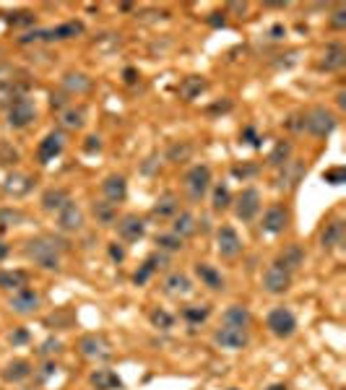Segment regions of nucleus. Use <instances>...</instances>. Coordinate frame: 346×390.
Instances as JSON below:
<instances>
[{
    "label": "nucleus",
    "instance_id": "nucleus-1",
    "mask_svg": "<svg viewBox=\"0 0 346 390\" xmlns=\"http://www.w3.org/2000/svg\"><path fill=\"white\" fill-rule=\"evenodd\" d=\"M65 250V242H58L55 237L42 234V237H31L24 244V253L34 265H40L45 271H60V253Z\"/></svg>",
    "mask_w": 346,
    "mask_h": 390
},
{
    "label": "nucleus",
    "instance_id": "nucleus-2",
    "mask_svg": "<svg viewBox=\"0 0 346 390\" xmlns=\"http://www.w3.org/2000/svg\"><path fill=\"white\" fill-rule=\"evenodd\" d=\"M338 125V117L326 107H313L302 112V133H310L313 138H328Z\"/></svg>",
    "mask_w": 346,
    "mask_h": 390
},
{
    "label": "nucleus",
    "instance_id": "nucleus-3",
    "mask_svg": "<svg viewBox=\"0 0 346 390\" xmlns=\"http://www.w3.org/2000/svg\"><path fill=\"white\" fill-rule=\"evenodd\" d=\"M266 328L271 336H276L281 341H287L297 333V318L289 307H274L266 315Z\"/></svg>",
    "mask_w": 346,
    "mask_h": 390
},
{
    "label": "nucleus",
    "instance_id": "nucleus-4",
    "mask_svg": "<svg viewBox=\"0 0 346 390\" xmlns=\"http://www.w3.org/2000/svg\"><path fill=\"white\" fill-rule=\"evenodd\" d=\"M6 115H8V125L13 130H24V127H29L37 120V107L29 99V94H24V97H16L13 102H8Z\"/></svg>",
    "mask_w": 346,
    "mask_h": 390
},
{
    "label": "nucleus",
    "instance_id": "nucleus-5",
    "mask_svg": "<svg viewBox=\"0 0 346 390\" xmlns=\"http://www.w3.org/2000/svg\"><path fill=\"white\" fill-rule=\"evenodd\" d=\"M214 343L219 349L227 351H242L250 343V328H239V325H219L214 331Z\"/></svg>",
    "mask_w": 346,
    "mask_h": 390
},
{
    "label": "nucleus",
    "instance_id": "nucleus-6",
    "mask_svg": "<svg viewBox=\"0 0 346 390\" xmlns=\"http://www.w3.org/2000/svg\"><path fill=\"white\" fill-rule=\"evenodd\" d=\"M245 250L242 244V237L237 234V229L229 224H221L217 229V253L221 260H237L239 255Z\"/></svg>",
    "mask_w": 346,
    "mask_h": 390
},
{
    "label": "nucleus",
    "instance_id": "nucleus-7",
    "mask_svg": "<svg viewBox=\"0 0 346 390\" xmlns=\"http://www.w3.org/2000/svg\"><path fill=\"white\" fill-rule=\"evenodd\" d=\"M292 281H294V273L287 271L284 265H278L276 260L268 265L266 273H263V292L274 294V297H281L292 289Z\"/></svg>",
    "mask_w": 346,
    "mask_h": 390
},
{
    "label": "nucleus",
    "instance_id": "nucleus-8",
    "mask_svg": "<svg viewBox=\"0 0 346 390\" xmlns=\"http://www.w3.org/2000/svg\"><path fill=\"white\" fill-rule=\"evenodd\" d=\"M208 187H211V166L208 164H193L185 172V190H188L190 201L198 203V201H203V195L208 193Z\"/></svg>",
    "mask_w": 346,
    "mask_h": 390
},
{
    "label": "nucleus",
    "instance_id": "nucleus-9",
    "mask_svg": "<svg viewBox=\"0 0 346 390\" xmlns=\"http://www.w3.org/2000/svg\"><path fill=\"white\" fill-rule=\"evenodd\" d=\"M289 208L281 203H274L268 205L266 211H263V219H260V232L268 234V237H278V234H284L289 229Z\"/></svg>",
    "mask_w": 346,
    "mask_h": 390
},
{
    "label": "nucleus",
    "instance_id": "nucleus-10",
    "mask_svg": "<svg viewBox=\"0 0 346 390\" xmlns=\"http://www.w3.org/2000/svg\"><path fill=\"white\" fill-rule=\"evenodd\" d=\"M260 193H258L255 187H245L242 193L232 201V208H235V216H237L239 221H253L258 214H260Z\"/></svg>",
    "mask_w": 346,
    "mask_h": 390
},
{
    "label": "nucleus",
    "instance_id": "nucleus-11",
    "mask_svg": "<svg viewBox=\"0 0 346 390\" xmlns=\"http://www.w3.org/2000/svg\"><path fill=\"white\" fill-rule=\"evenodd\" d=\"M40 304H42L40 292H34V289H29V286H24V289H19V292H13L8 299L10 312H16V315H21V318L34 315V312L40 310Z\"/></svg>",
    "mask_w": 346,
    "mask_h": 390
},
{
    "label": "nucleus",
    "instance_id": "nucleus-12",
    "mask_svg": "<svg viewBox=\"0 0 346 390\" xmlns=\"http://www.w3.org/2000/svg\"><path fill=\"white\" fill-rule=\"evenodd\" d=\"M115 229H118V237L123 242H139L146 237V219L139 214H125L118 219Z\"/></svg>",
    "mask_w": 346,
    "mask_h": 390
},
{
    "label": "nucleus",
    "instance_id": "nucleus-13",
    "mask_svg": "<svg viewBox=\"0 0 346 390\" xmlns=\"http://www.w3.org/2000/svg\"><path fill=\"white\" fill-rule=\"evenodd\" d=\"M79 354L84 359L97 361V359H107L112 351H109V343L104 336H99V333H84L79 338Z\"/></svg>",
    "mask_w": 346,
    "mask_h": 390
},
{
    "label": "nucleus",
    "instance_id": "nucleus-14",
    "mask_svg": "<svg viewBox=\"0 0 346 390\" xmlns=\"http://www.w3.org/2000/svg\"><path fill=\"white\" fill-rule=\"evenodd\" d=\"M84 224H86V216H84V211H81V205L76 203V201H68V203L58 211V229L60 232L76 234V232L84 229Z\"/></svg>",
    "mask_w": 346,
    "mask_h": 390
},
{
    "label": "nucleus",
    "instance_id": "nucleus-15",
    "mask_svg": "<svg viewBox=\"0 0 346 390\" xmlns=\"http://www.w3.org/2000/svg\"><path fill=\"white\" fill-rule=\"evenodd\" d=\"M307 172V164L305 162H299V159H292V162H287V164L278 169V177H276V187L278 190H284V193H289V190H294L299 182H302V177H305Z\"/></svg>",
    "mask_w": 346,
    "mask_h": 390
},
{
    "label": "nucleus",
    "instance_id": "nucleus-16",
    "mask_svg": "<svg viewBox=\"0 0 346 390\" xmlns=\"http://www.w3.org/2000/svg\"><path fill=\"white\" fill-rule=\"evenodd\" d=\"M63 148H65V136L60 130H49L47 136L40 141V146H37V162L49 164L52 159H58L63 154Z\"/></svg>",
    "mask_w": 346,
    "mask_h": 390
},
{
    "label": "nucleus",
    "instance_id": "nucleus-17",
    "mask_svg": "<svg viewBox=\"0 0 346 390\" xmlns=\"http://www.w3.org/2000/svg\"><path fill=\"white\" fill-rule=\"evenodd\" d=\"M346 65V47L341 42H328L323 52H320V60H317V68L328 70V73H336Z\"/></svg>",
    "mask_w": 346,
    "mask_h": 390
},
{
    "label": "nucleus",
    "instance_id": "nucleus-18",
    "mask_svg": "<svg viewBox=\"0 0 346 390\" xmlns=\"http://www.w3.org/2000/svg\"><path fill=\"white\" fill-rule=\"evenodd\" d=\"M193 271H196L200 286H206V289H211V292H224V289H227V279H224V273L219 271L217 265L196 263L193 265Z\"/></svg>",
    "mask_w": 346,
    "mask_h": 390
},
{
    "label": "nucleus",
    "instance_id": "nucleus-19",
    "mask_svg": "<svg viewBox=\"0 0 346 390\" xmlns=\"http://www.w3.org/2000/svg\"><path fill=\"white\" fill-rule=\"evenodd\" d=\"M102 195H104V201L120 205L128 198V180L123 175H107L102 180Z\"/></svg>",
    "mask_w": 346,
    "mask_h": 390
},
{
    "label": "nucleus",
    "instance_id": "nucleus-20",
    "mask_svg": "<svg viewBox=\"0 0 346 390\" xmlns=\"http://www.w3.org/2000/svg\"><path fill=\"white\" fill-rule=\"evenodd\" d=\"M344 221L341 219H331L326 226H323V232H320V247L326 250V253H331V250H336V247H341L344 244Z\"/></svg>",
    "mask_w": 346,
    "mask_h": 390
},
{
    "label": "nucleus",
    "instance_id": "nucleus-21",
    "mask_svg": "<svg viewBox=\"0 0 346 390\" xmlns=\"http://www.w3.org/2000/svg\"><path fill=\"white\" fill-rule=\"evenodd\" d=\"M31 375H34V364H31L29 359H10L8 364L3 367V380L13 382V385L29 380Z\"/></svg>",
    "mask_w": 346,
    "mask_h": 390
},
{
    "label": "nucleus",
    "instance_id": "nucleus-22",
    "mask_svg": "<svg viewBox=\"0 0 346 390\" xmlns=\"http://www.w3.org/2000/svg\"><path fill=\"white\" fill-rule=\"evenodd\" d=\"M89 385L94 390H123V380L115 370L109 367H99L89 375Z\"/></svg>",
    "mask_w": 346,
    "mask_h": 390
},
{
    "label": "nucleus",
    "instance_id": "nucleus-23",
    "mask_svg": "<svg viewBox=\"0 0 346 390\" xmlns=\"http://www.w3.org/2000/svg\"><path fill=\"white\" fill-rule=\"evenodd\" d=\"M68 201H70V193L65 190V187H47L40 198V205L47 211V214H58L60 208L68 203Z\"/></svg>",
    "mask_w": 346,
    "mask_h": 390
},
{
    "label": "nucleus",
    "instance_id": "nucleus-24",
    "mask_svg": "<svg viewBox=\"0 0 346 390\" xmlns=\"http://www.w3.org/2000/svg\"><path fill=\"white\" fill-rule=\"evenodd\" d=\"M276 263L284 265V268H287V271H292V273L299 271V268L305 265V250H302V244H297V242L287 244V247L278 253Z\"/></svg>",
    "mask_w": 346,
    "mask_h": 390
},
{
    "label": "nucleus",
    "instance_id": "nucleus-25",
    "mask_svg": "<svg viewBox=\"0 0 346 390\" xmlns=\"http://www.w3.org/2000/svg\"><path fill=\"white\" fill-rule=\"evenodd\" d=\"M178 214H180V198L175 193L159 195L154 208H151V216H157V219H175Z\"/></svg>",
    "mask_w": 346,
    "mask_h": 390
},
{
    "label": "nucleus",
    "instance_id": "nucleus-26",
    "mask_svg": "<svg viewBox=\"0 0 346 390\" xmlns=\"http://www.w3.org/2000/svg\"><path fill=\"white\" fill-rule=\"evenodd\" d=\"M60 125L65 130H81L86 125V107L84 104H68L60 112Z\"/></svg>",
    "mask_w": 346,
    "mask_h": 390
},
{
    "label": "nucleus",
    "instance_id": "nucleus-27",
    "mask_svg": "<svg viewBox=\"0 0 346 390\" xmlns=\"http://www.w3.org/2000/svg\"><path fill=\"white\" fill-rule=\"evenodd\" d=\"M206 78L203 76H188V78H182L180 81V86H178V94L182 102H193V99H198L203 91H206Z\"/></svg>",
    "mask_w": 346,
    "mask_h": 390
},
{
    "label": "nucleus",
    "instance_id": "nucleus-28",
    "mask_svg": "<svg viewBox=\"0 0 346 390\" xmlns=\"http://www.w3.org/2000/svg\"><path fill=\"white\" fill-rule=\"evenodd\" d=\"M91 214H94V219H97L99 226H115L118 224V205L109 203V201H94V205H91Z\"/></svg>",
    "mask_w": 346,
    "mask_h": 390
},
{
    "label": "nucleus",
    "instance_id": "nucleus-29",
    "mask_svg": "<svg viewBox=\"0 0 346 390\" xmlns=\"http://www.w3.org/2000/svg\"><path fill=\"white\" fill-rule=\"evenodd\" d=\"M29 281V276L26 271H21V268H6V271H0V289L3 292H19L24 289Z\"/></svg>",
    "mask_w": 346,
    "mask_h": 390
},
{
    "label": "nucleus",
    "instance_id": "nucleus-30",
    "mask_svg": "<svg viewBox=\"0 0 346 390\" xmlns=\"http://www.w3.org/2000/svg\"><path fill=\"white\" fill-rule=\"evenodd\" d=\"M172 232L178 234L180 240H188L198 232V219L190 211H180L175 219H172Z\"/></svg>",
    "mask_w": 346,
    "mask_h": 390
},
{
    "label": "nucleus",
    "instance_id": "nucleus-31",
    "mask_svg": "<svg viewBox=\"0 0 346 390\" xmlns=\"http://www.w3.org/2000/svg\"><path fill=\"white\" fill-rule=\"evenodd\" d=\"M164 292H167V294H178V297L182 294V297H185V294L193 292V281H190L188 273L172 271L167 279H164Z\"/></svg>",
    "mask_w": 346,
    "mask_h": 390
},
{
    "label": "nucleus",
    "instance_id": "nucleus-32",
    "mask_svg": "<svg viewBox=\"0 0 346 390\" xmlns=\"http://www.w3.org/2000/svg\"><path fill=\"white\" fill-rule=\"evenodd\" d=\"M49 31V42H63V39H76L81 37L86 26H84V21H65V24H60V26H52Z\"/></svg>",
    "mask_w": 346,
    "mask_h": 390
},
{
    "label": "nucleus",
    "instance_id": "nucleus-33",
    "mask_svg": "<svg viewBox=\"0 0 346 390\" xmlns=\"http://www.w3.org/2000/svg\"><path fill=\"white\" fill-rule=\"evenodd\" d=\"M221 322L224 325H239V328H250V322H253V315L247 310L245 304H229L224 315H221Z\"/></svg>",
    "mask_w": 346,
    "mask_h": 390
},
{
    "label": "nucleus",
    "instance_id": "nucleus-34",
    "mask_svg": "<svg viewBox=\"0 0 346 390\" xmlns=\"http://www.w3.org/2000/svg\"><path fill=\"white\" fill-rule=\"evenodd\" d=\"M91 88V78L86 73H79V70H70L63 76V91L65 94H86Z\"/></svg>",
    "mask_w": 346,
    "mask_h": 390
},
{
    "label": "nucleus",
    "instance_id": "nucleus-35",
    "mask_svg": "<svg viewBox=\"0 0 346 390\" xmlns=\"http://www.w3.org/2000/svg\"><path fill=\"white\" fill-rule=\"evenodd\" d=\"M31 190V177L29 175H8L6 182H3V193L13 195V198H21Z\"/></svg>",
    "mask_w": 346,
    "mask_h": 390
},
{
    "label": "nucleus",
    "instance_id": "nucleus-36",
    "mask_svg": "<svg viewBox=\"0 0 346 390\" xmlns=\"http://www.w3.org/2000/svg\"><path fill=\"white\" fill-rule=\"evenodd\" d=\"M180 318L188 325H203L211 318V304H188L180 310Z\"/></svg>",
    "mask_w": 346,
    "mask_h": 390
},
{
    "label": "nucleus",
    "instance_id": "nucleus-37",
    "mask_svg": "<svg viewBox=\"0 0 346 390\" xmlns=\"http://www.w3.org/2000/svg\"><path fill=\"white\" fill-rule=\"evenodd\" d=\"M154 244H157L159 253L172 255V253H180V250L185 247V240H180L175 232H162V234H157V237H154Z\"/></svg>",
    "mask_w": 346,
    "mask_h": 390
},
{
    "label": "nucleus",
    "instance_id": "nucleus-38",
    "mask_svg": "<svg viewBox=\"0 0 346 390\" xmlns=\"http://www.w3.org/2000/svg\"><path fill=\"white\" fill-rule=\"evenodd\" d=\"M292 143L289 141H276V146L271 148V154H268V166H274V169H281V166L292 162Z\"/></svg>",
    "mask_w": 346,
    "mask_h": 390
},
{
    "label": "nucleus",
    "instance_id": "nucleus-39",
    "mask_svg": "<svg viewBox=\"0 0 346 390\" xmlns=\"http://www.w3.org/2000/svg\"><path fill=\"white\" fill-rule=\"evenodd\" d=\"M229 205H232V193L224 182H219L214 187V195H211V208H214V214H224Z\"/></svg>",
    "mask_w": 346,
    "mask_h": 390
},
{
    "label": "nucleus",
    "instance_id": "nucleus-40",
    "mask_svg": "<svg viewBox=\"0 0 346 390\" xmlns=\"http://www.w3.org/2000/svg\"><path fill=\"white\" fill-rule=\"evenodd\" d=\"M190 156H193V143L190 141H178V143H172L167 148V162H172V164H182V162H188Z\"/></svg>",
    "mask_w": 346,
    "mask_h": 390
},
{
    "label": "nucleus",
    "instance_id": "nucleus-41",
    "mask_svg": "<svg viewBox=\"0 0 346 390\" xmlns=\"http://www.w3.org/2000/svg\"><path fill=\"white\" fill-rule=\"evenodd\" d=\"M148 318H151V325L159 328V331H169V328H175V315H169V312L162 310V307H157V310L151 312Z\"/></svg>",
    "mask_w": 346,
    "mask_h": 390
},
{
    "label": "nucleus",
    "instance_id": "nucleus-42",
    "mask_svg": "<svg viewBox=\"0 0 346 390\" xmlns=\"http://www.w3.org/2000/svg\"><path fill=\"white\" fill-rule=\"evenodd\" d=\"M21 221H24V211L13 208V205L0 208V226H19Z\"/></svg>",
    "mask_w": 346,
    "mask_h": 390
},
{
    "label": "nucleus",
    "instance_id": "nucleus-43",
    "mask_svg": "<svg viewBox=\"0 0 346 390\" xmlns=\"http://www.w3.org/2000/svg\"><path fill=\"white\" fill-rule=\"evenodd\" d=\"M154 273H157V268H154V263H151V260H143V265H141L139 271L133 273V283H136V286H143V283L148 281V279H151V276H154Z\"/></svg>",
    "mask_w": 346,
    "mask_h": 390
},
{
    "label": "nucleus",
    "instance_id": "nucleus-44",
    "mask_svg": "<svg viewBox=\"0 0 346 390\" xmlns=\"http://www.w3.org/2000/svg\"><path fill=\"white\" fill-rule=\"evenodd\" d=\"M107 255H109V260H112V263H123V260H125V244H120V242H109L107 244Z\"/></svg>",
    "mask_w": 346,
    "mask_h": 390
},
{
    "label": "nucleus",
    "instance_id": "nucleus-45",
    "mask_svg": "<svg viewBox=\"0 0 346 390\" xmlns=\"http://www.w3.org/2000/svg\"><path fill=\"white\" fill-rule=\"evenodd\" d=\"M232 175L237 177V180H250V177L258 175V166L255 164H237V166H232Z\"/></svg>",
    "mask_w": 346,
    "mask_h": 390
},
{
    "label": "nucleus",
    "instance_id": "nucleus-46",
    "mask_svg": "<svg viewBox=\"0 0 346 390\" xmlns=\"http://www.w3.org/2000/svg\"><path fill=\"white\" fill-rule=\"evenodd\" d=\"M10 24H16V26H31L34 24V13L29 10H16V13H10Z\"/></svg>",
    "mask_w": 346,
    "mask_h": 390
},
{
    "label": "nucleus",
    "instance_id": "nucleus-47",
    "mask_svg": "<svg viewBox=\"0 0 346 390\" xmlns=\"http://www.w3.org/2000/svg\"><path fill=\"white\" fill-rule=\"evenodd\" d=\"M37 351H40V357H52V354H60V351H63V343H60L58 338H47Z\"/></svg>",
    "mask_w": 346,
    "mask_h": 390
},
{
    "label": "nucleus",
    "instance_id": "nucleus-48",
    "mask_svg": "<svg viewBox=\"0 0 346 390\" xmlns=\"http://www.w3.org/2000/svg\"><path fill=\"white\" fill-rule=\"evenodd\" d=\"M323 180H326L328 185H341V182H344V166L326 169V172H323Z\"/></svg>",
    "mask_w": 346,
    "mask_h": 390
},
{
    "label": "nucleus",
    "instance_id": "nucleus-49",
    "mask_svg": "<svg viewBox=\"0 0 346 390\" xmlns=\"http://www.w3.org/2000/svg\"><path fill=\"white\" fill-rule=\"evenodd\" d=\"M68 104H70L68 94H63V91H58V94H55V91H52V97H49V107L58 109V112H63V109L68 107Z\"/></svg>",
    "mask_w": 346,
    "mask_h": 390
},
{
    "label": "nucleus",
    "instance_id": "nucleus-50",
    "mask_svg": "<svg viewBox=\"0 0 346 390\" xmlns=\"http://www.w3.org/2000/svg\"><path fill=\"white\" fill-rule=\"evenodd\" d=\"M8 341L13 343V346H24V343L29 341V331L26 328H19V331H13L8 336Z\"/></svg>",
    "mask_w": 346,
    "mask_h": 390
},
{
    "label": "nucleus",
    "instance_id": "nucleus-51",
    "mask_svg": "<svg viewBox=\"0 0 346 390\" xmlns=\"http://www.w3.org/2000/svg\"><path fill=\"white\" fill-rule=\"evenodd\" d=\"M331 26H333V29H344L346 26V8L333 10V16H331Z\"/></svg>",
    "mask_w": 346,
    "mask_h": 390
},
{
    "label": "nucleus",
    "instance_id": "nucleus-52",
    "mask_svg": "<svg viewBox=\"0 0 346 390\" xmlns=\"http://www.w3.org/2000/svg\"><path fill=\"white\" fill-rule=\"evenodd\" d=\"M55 372H58V364H55V361H45V367H42V372H40V380L45 382V380H49V377H52V375H55Z\"/></svg>",
    "mask_w": 346,
    "mask_h": 390
},
{
    "label": "nucleus",
    "instance_id": "nucleus-53",
    "mask_svg": "<svg viewBox=\"0 0 346 390\" xmlns=\"http://www.w3.org/2000/svg\"><path fill=\"white\" fill-rule=\"evenodd\" d=\"M10 81H13V68L6 65V63H0V86H6Z\"/></svg>",
    "mask_w": 346,
    "mask_h": 390
},
{
    "label": "nucleus",
    "instance_id": "nucleus-54",
    "mask_svg": "<svg viewBox=\"0 0 346 390\" xmlns=\"http://www.w3.org/2000/svg\"><path fill=\"white\" fill-rule=\"evenodd\" d=\"M84 148H86V151H99V148H102V138L89 136L86 138V143H84Z\"/></svg>",
    "mask_w": 346,
    "mask_h": 390
},
{
    "label": "nucleus",
    "instance_id": "nucleus-55",
    "mask_svg": "<svg viewBox=\"0 0 346 390\" xmlns=\"http://www.w3.org/2000/svg\"><path fill=\"white\" fill-rule=\"evenodd\" d=\"M242 138H247L245 143H250V146H258V143H260V141H258V136H255V130H253V127H245V130H242Z\"/></svg>",
    "mask_w": 346,
    "mask_h": 390
},
{
    "label": "nucleus",
    "instance_id": "nucleus-56",
    "mask_svg": "<svg viewBox=\"0 0 346 390\" xmlns=\"http://www.w3.org/2000/svg\"><path fill=\"white\" fill-rule=\"evenodd\" d=\"M8 255H10V244L6 242V240H0V263H3Z\"/></svg>",
    "mask_w": 346,
    "mask_h": 390
},
{
    "label": "nucleus",
    "instance_id": "nucleus-57",
    "mask_svg": "<svg viewBox=\"0 0 346 390\" xmlns=\"http://www.w3.org/2000/svg\"><path fill=\"white\" fill-rule=\"evenodd\" d=\"M123 76H125V84H133V81H136V70L128 68L125 73H123Z\"/></svg>",
    "mask_w": 346,
    "mask_h": 390
},
{
    "label": "nucleus",
    "instance_id": "nucleus-58",
    "mask_svg": "<svg viewBox=\"0 0 346 390\" xmlns=\"http://www.w3.org/2000/svg\"><path fill=\"white\" fill-rule=\"evenodd\" d=\"M266 390H289V388L284 385V382H274V385H268Z\"/></svg>",
    "mask_w": 346,
    "mask_h": 390
},
{
    "label": "nucleus",
    "instance_id": "nucleus-59",
    "mask_svg": "<svg viewBox=\"0 0 346 390\" xmlns=\"http://www.w3.org/2000/svg\"><path fill=\"white\" fill-rule=\"evenodd\" d=\"M24 390H31V388H24Z\"/></svg>",
    "mask_w": 346,
    "mask_h": 390
},
{
    "label": "nucleus",
    "instance_id": "nucleus-60",
    "mask_svg": "<svg viewBox=\"0 0 346 390\" xmlns=\"http://www.w3.org/2000/svg\"><path fill=\"white\" fill-rule=\"evenodd\" d=\"M232 390H237V388H232Z\"/></svg>",
    "mask_w": 346,
    "mask_h": 390
}]
</instances>
